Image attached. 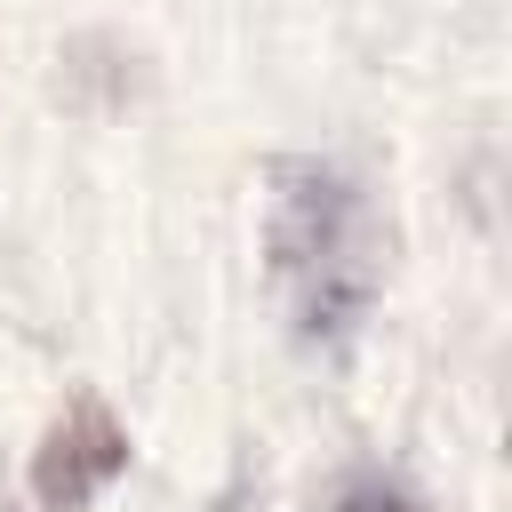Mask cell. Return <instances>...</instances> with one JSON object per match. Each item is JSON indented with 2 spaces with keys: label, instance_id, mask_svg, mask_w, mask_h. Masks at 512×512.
<instances>
[{
  "label": "cell",
  "instance_id": "1",
  "mask_svg": "<svg viewBox=\"0 0 512 512\" xmlns=\"http://www.w3.org/2000/svg\"><path fill=\"white\" fill-rule=\"evenodd\" d=\"M264 280L312 360H344L368 336L392 280V216L360 168L328 152L264 160Z\"/></svg>",
  "mask_w": 512,
  "mask_h": 512
},
{
  "label": "cell",
  "instance_id": "3",
  "mask_svg": "<svg viewBox=\"0 0 512 512\" xmlns=\"http://www.w3.org/2000/svg\"><path fill=\"white\" fill-rule=\"evenodd\" d=\"M312 512H432L392 464H336L328 488L312 496Z\"/></svg>",
  "mask_w": 512,
  "mask_h": 512
},
{
  "label": "cell",
  "instance_id": "2",
  "mask_svg": "<svg viewBox=\"0 0 512 512\" xmlns=\"http://www.w3.org/2000/svg\"><path fill=\"white\" fill-rule=\"evenodd\" d=\"M120 472H128V424L104 408V392H72L64 416L40 432L24 480H32V504H40V512H80V504H96Z\"/></svg>",
  "mask_w": 512,
  "mask_h": 512
}]
</instances>
